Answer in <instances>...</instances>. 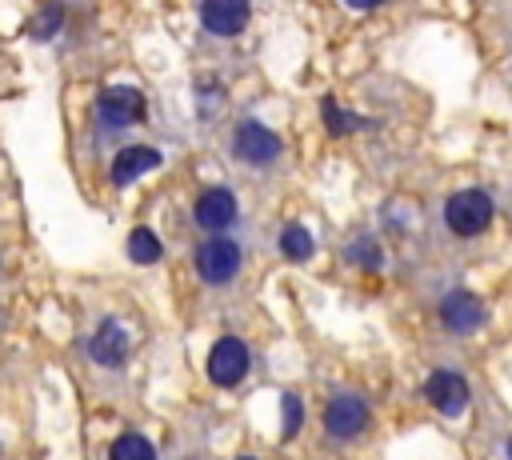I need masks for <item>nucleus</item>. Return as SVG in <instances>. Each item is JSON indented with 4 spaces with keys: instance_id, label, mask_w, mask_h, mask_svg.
Returning <instances> with one entry per match:
<instances>
[{
    "instance_id": "nucleus-20",
    "label": "nucleus",
    "mask_w": 512,
    "mask_h": 460,
    "mask_svg": "<svg viewBox=\"0 0 512 460\" xmlns=\"http://www.w3.org/2000/svg\"><path fill=\"white\" fill-rule=\"evenodd\" d=\"M504 456H508V460H512V436H508V444H504Z\"/></svg>"
},
{
    "instance_id": "nucleus-4",
    "label": "nucleus",
    "mask_w": 512,
    "mask_h": 460,
    "mask_svg": "<svg viewBox=\"0 0 512 460\" xmlns=\"http://www.w3.org/2000/svg\"><path fill=\"white\" fill-rule=\"evenodd\" d=\"M96 120L104 128H132L144 120V96L132 84H112L96 100Z\"/></svg>"
},
{
    "instance_id": "nucleus-9",
    "label": "nucleus",
    "mask_w": 512,
    "mask_h": 460,
    "mask_svg": "<svg viewBox=\"0 0 512 460\" xmlns=\"http://www.w3.org/2000/svg\"><path fill=\"white\" fill-rule=\"evenodd\" d=\"M424 396H428V404H432L436 412H444V416H460V412L468 408V384H464V376L452 372V368H436V372L428 376V384H424Z\"/></svg>"
},
{
    "instance_id": "nucleus-10",
    "label": "nucleus",
    "mask_w": 512,
    "mask_h": 460,
    "mask_svg": "<svg viewBox=\"0 0 512 460\" xmlns=\"http://www.w3.org/2000/svg\"><path fill=\"white\" fill-rule=\"evenodd\" d=\"M484 300L480 296H472V292H448L444 300H440V324L448 328V332H456V336H468V332H476L480 324H484Z\"/></svg>"
},
{
    "instance_id": "nucleus-7",
    "label": "nucleus",
    "mask_w": 512,
    "mask_h": 460,
    "mask_svg": "<svg viewBox=\"0 0 512 460\" xmlns=\"http://www.w3.org/2000/svg\"><path fill=\"white\" fill-rule=\"evenodd\" d=\"M252 20V4L248 0H200V24L212 36H240Z\"/></svg>"
},
{
    "instance_id": "nucleus-18",
    "label": "nucleus",
    "mask_w": 512,
    "mask_h": 460,
    "mask_svg": "<svg viewBox=\"0 0 512 460\" xmlns=\"http://www.w3.org/2000/svg\"><path fill=\"white\" fill-rule=\"evenodd\" d=\"M300 428V400L296 396H284V432L292 436Z\"/></svg>"
},
{
    "instance_id": "nucleus-15",
    "label": "nucleus",
    "mask_w": 512,
    "mask_h": 460,
    "mask_svg": "<svg viewBox=\"0 0 512 460\" xmlns=\"http://www.w3.org/2000/svg\"><path fill=\"white\" fill-rule=\"evenodd\" d=\"M312 232L304 228V224H288L284 232H280V252L288 256V260H308L312 256Z\"/></svg>"
},
{
    "instance_id": "nucleus-3",
    "label": "nucleus",
    "mask_w": 512,
    "mask_h": 460,
    "mask_svg": "<svg viewBox=\"0 0 512 460\" xmlns=\"http://www.w3.org/2000/svg\"><path fill=\"white\" fill-rule=\"evenodd\" d=\"M196 272H200L204 284H228L240 272V244L228 240L224 232H212L196 248Z\"/></svg>"
},
{
    "instance_id": "nucleus-21",
    "label": "nucleus",
    "mask_w": 512,
    "mask_h": 460,
    "mask_svg": "<svg viewBox=\"0 0 512 460\" xmlns=\"http://www.w3.org/2000/svg\"><path fill=\"white\" fill-rule=\"evenodd\" d=\"M240 460H256V456H240Z\"/></svg>"
},
{
    "instance_id": "nucleus-11",
    "label": "nucleus",
    "mask_w": 512,
    "mask_h": 460,
    "mask_svg": "<svg viewBox=\"0 0 512 460\" xmlns=\"http://www.w3.org/2000/svg\"><path fill=\"white\" fill-rule=\"evenodd\" d=\"M160 148H148V144H128V148H120L116 152V160H112V184L116 188H128L132 180H140L144 172H152V168H160Z\"/></svg>"
},
{
    "instance_id": "nucleus-17",
    "label": "nucleus",
    "mask_w": 512,
    "mask_h": 460,
    "mask_svg": "<svg viewBox=\"0 0 512 460\" xmlns=\"http://www.w3.org/2000/svg\"><path fill=\"white\" fill-rule=\"evenodd\" d=\"M60 24H64V8H60V4H48V8L36 16L32 36H36V40H48V36H56V32H60Z\"/></svg>"
},
{
    "instance_id": "nucleus-12",
    "label": "nucleus",
    "mask_w": 512,
    "mask_h": 460,
    "mask_svg": "<svg viewBox=\"0 0 512 460\" xmlns=\"http://www.w3.org/2000/svg\"><path fill=\"white\" fill-rule=\"evenodd\" d=\"M128 332L116 324V320H104L96 332H92V340H88V356L96 360V364H104V368H116V364H124L128 360Z\"/></svg>"
},
{
    "instance_id": "nucleus-16",
    "label": "nucleus",
    "mask_w": 512,
    "mask_h": 460,
    "mask_svg": "<svg viewBox=\"0 0 512 460\" xmlns=\"http://www.w3.org/2000/svg\"><path fill=\"white\" fill-rule=\"evenodd\" d=\"M320 112H324V124H328V132H332V136H344V132H352V128H360V124H364L360 116L340 112L332 96H324V100H320Z\"/></svg>"
},
{
    "instance_id": "nucleus-14",
    "label": "nucleus",
    "mask_w": 512,
    "mask_h": 460,
    "mask_svg": "<svg viewBox=\"0 0 512 460\" xmlns=\"http://www.w3.org/2000/svg\"><path fill=\"white\" fill-rule=\"evenodd\" d=\"M108 460H156V448H152V440H144L140 432H124V436L112 440Z\"/></svg>"
},
{
    "instance_id": "nucleus-19",
    "label": "nucleus",
    "mask_w": 512,
    "mask_h": 460,
    "mask_svg": "<svg viewBox=\"0 0 512 460\" xmlns=\"http://www.w3.org/2000/svg\"><path fill=\"white\" fill-rule=\"evenodd\" d=\"M344 8H352V12H368V8H376V4H384V0H340Z\"/></svg>"
},
{
    "instance_id": "nucleus-1",
    "label": "nucleus",
    "mask_w": 512,
    "mask_h": 460,
    "mask_svg": "<svg viewBox=\"0 0 512 460\" xmlns=\"http://www.w3.org/2000/svg\"><path fill=\"white\" fill-rule=\"evenodd\" d=\"M492 216H496V204L484 188H460L444 200V224H448V232H456L464 240L480 236L492 224Z\"/></svg>"
},
{
    "instance_id": "nucleus-13",
    "label": "nucleus",
    "mask_w": 512,
    "mask_h": 460,
    "mask_svg": "<svg viewBox=\"0 0 512 460\" xmlns=\"http://www.w3.org/2000/svg\"><path fill=\"white\" fill-rule=\"evenodd\" d=\"M164 256V244H160V236L152 232V228H132L128 232V260H136V264H156Z\"/></svg>"
},
{
    "instance_id": "nucleus-8",
    "label": "nucleus",
    "mask_w": 512,
    "mask_h": 460,
    "mask_svg": "<svg viewBox=\"0 0 512 460\" xmlns=\"http://www.w3.org/2000/svg\"><path fill=\"white\" fill-rule=\"evenodd\" d=\"M240 216V204L228 188H204L196 196V208H192V220L204 228V232H228Z\"/></svg>"
},
{
    "instance_id": "nucleus-6",
    "label": "nucleus",
    "mask_w": 512,
    "mask_h": 460,
    "mask_svg": "<svg viewBox=\"0 0 512 460\" xmlns=\"http://www.w3.org/2000/svg\"><path fill=\"white\" fill-rule=\"evenodd\" d=\"M324 428H328L336 440L360 436V432L368 428V404H364V396H356V392L332 396L328 408H324Z\"/></svg>"
},
{
    "instance_id": "nucleus-5",
    "label": "nucleus",
    "mask_w": 512,
    "mask_h": 460,
    "mask_svg": "<svg viewBox=\"0 0 512 460\" xmlns=\"http://www.w3.org/2000/svg\"><path fill=\"white\" fill-rule=\"evenodd\" d=\"M208 376L220 388H232V384H240L248 376V348H244L240 336H220L212 344V352H208Z\"/></svg>"
},
{
    "instance_id": "nucleus-2",
    "label": "nucleus",
    "mask_w": 512,
    "mask_h": 460,
    "mask_svg": "<svg viewBox=\"0 0 512 460\" xmlns=\"http://www.w3.org/2000/svg\"><path fill=\"white\" fill-rule=\"evenodd\" d=\"M232 156L248 168H268L280 160V136L260 120H240L232 132Z\"/></svg>"
}]
</instances>
